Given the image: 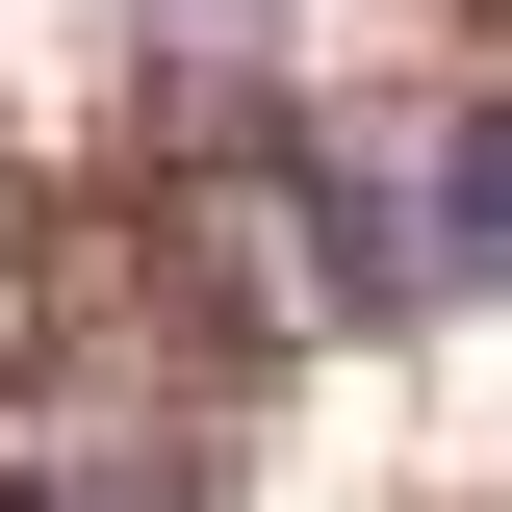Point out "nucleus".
<instances>
[{"label": "nucleus", "mask_w": 512, "mask_h": 512, "mask_svg": "<svg viewBox=\"0 0 512 512\" xmlns=\"http://www.w3.org/2000/svg\"><path fill=\"white\" fill-rule=\"evenodd\" d=\"M436 282L512 308V77H436Z\"/></svg>", "instance_id": "obj_1"}]
</instances>
